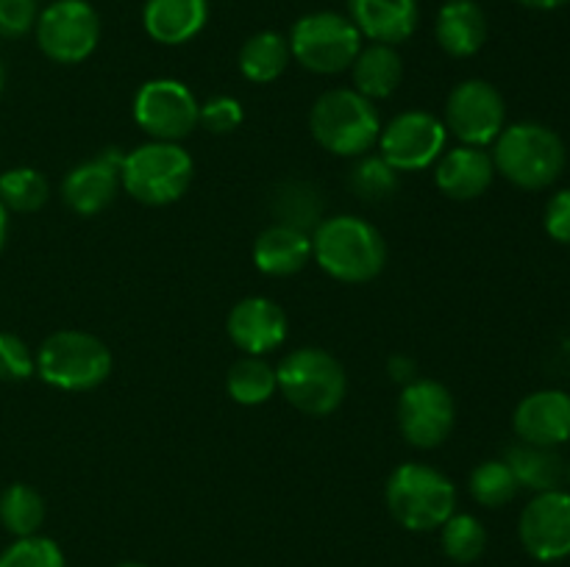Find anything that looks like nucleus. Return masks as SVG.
<instances>
[{"instance_id": "obj_1", "label": "nucleus", "mask_w": 570, "mask_h": 567, "mask_svg": "<svg viewBox=\"0 0 570 567\" xmlns=\"http://www.w3.org/2000/svg\"><path fill=\"white\" fill-rule=\"evenodd\" d=\"M309 237L312 259L340 284H367L387 265V242L382 231L362 217H323Z\"/></svg>"}, {"instance_id": "obj_2", "label": "nucleus", "mask_w": 570, "mask_h": 567, "mask_svg": "<svg viewBox=\"0 0 570 567\" xmlns=\"http://www.w3.org/2000/svg\"><path fill=\"white\" fill-rule=\"evenodd\" d=\"M493 165L512 187L540 192L549 189L566 170V142L543 122H512L493 142Z\"/></svg>"}, {"instance_id": "obj_3", "label": "nucleus", "mask_w": 570, "mask_h": 567, "mask_svg": "<svg viewBox=\"0 0 570 567\" xmlns=\"http://www.w3.org/2000/svg\"><path fill=\"white\" fill-rule=\"evenodd\" d=\"M309 131L323 150L345 159H360L371 153L382 133L373 100L356 92L354 87H337L323 92L312 103Z\"/></svg>"}, {"instance_id": "obj_4", "label": "nucleus", "mask_w": 570, "mask_h": 567, "mask_svg": "<svg viewBox=\"0 0 570 567\" xmlns=\"http://www.w3.org/2000/svg\"><path fill=\"white\" fill-rule=\"evenodd\" d=\"M384 500L406 531H434L456 511V487L438 467L404 461L390 472Z\"/></svg>"}, {"instance_id": "obj_5", "label": "nucleus", "mask_w": 570, "mask_h": 567, "mask_svg": "<svg viewBox=\"0 0 570 567\" xmlns=\"http://www.w3.org/2000/svg\"><path fill=\"white\" fill-rule=\"evenodd\" d=\"M195 178V161L181 142L139 145L131 153H122L120 181L122 189L137 203L167 206L184 198Z\"/></svg>"}, {"instance_id": "obj_6", "label": "nucleus", "mask_w": 570, "mask_h": 567, "mask_svg": "<svg viewBox=\"0 0 570 567\" xmlns=\"http://www.w3.org/2000/svg\"><path fill=\"white\" fill-rule=\"evenodd\" d=\"M278 392L298 411L326 417L340 409L348 392V376L337 356L323 348L289 350L276 367Z\"/></svg>"}, {"instance_id": "obj_7", "label": "nucleus", "mask_w": 570, "mask_h": 567, "mask_svg": "<svg viewBox=\"0 0 570 567\" xmlns=\"http://www.w3.org/2000/svg\"><path fill=\"white\" fill-rule=\"evenodd\" d=\"M37 372L61 392H92L109 378L111 350L87 331H56L39 345Z\"/></svg>"}, {"instance_id": "obj_8", "label": "nucleus", "mask_w": 570, "mask_h": 567, "mask_svg": "<svg viewBox=\"0 0 570 567\" xmlns=\"http://www.w3.org/2000/svg\"><path fill=\"white\" fill-rule=\"evenodd\" d=\"M289 53L304 70L315 76H340L351 70L362 50V33L348 14L340 11H312L289 28Z\"/></svg>"}, {"instance_id": "obj_9", "label": "nucleus", "mask_w": 570, "mask_h": 567, "mask_svg": "<svg viewBox=\"0 0 570 567\" xmlns=\"http://www.w3.org/2000/svg\"><path fill=\"white\" fill-rule=\"evenodd\" d=\"M37 44L56 64H81L98 50L100 17L87 0H53L33 22Z\"/></svg>"}, {"instance_id": "obj_10", "label": "nucleus", "mask_w": 570, "mask_h": 567, "mask_svg": "<svg viewBox=\"0 0 570 567\" xmlns=\"http://www.w3.org/2000/svg\"><path fill=\"white\" fill-rule=\"evenodd\" d=\"M399 431L412 448H440L451 437L456 422V404L449 387L434 378H412L395 406Z\"/></svg>"}, {"instance_id": "obj_11", "label": "nucleus", "mask_w": 570, "mask_h": 567, "mask_svg": "<svg viewBox=\"0 0 570 567\" xmlns=\"http://www.w3.org/2000/svg\"><path fill=\"white\" fill-rule=\"evenodd\" d=\"M449 128L438 115L426 109H410L395 115L379 133L382 159L399 172H421L438 165L445 153Z\"/></svg>"}, {"instance_id": "obj_12", "label": "nucleus", "mask_w": 570, "mask_h": 567, "mask_svg": "<svg viewBox=\"0 0 570 567\" xmlns=\"http://www.w3.org/2000/svg\"><path fill=\"white\" fill-rule=\"evenodd\" d=\"M200 103L187 83L176 78H150L134 94V120L159 142H181L198 128Z\"/></svg>"}, {"instance_id": "obj_13", "label": "nucleus", "mask_w": 570, "mask_h": 567, "mask_svg": "<svg viewBox=\"0 0 570 567\" xmlns=\"http://www.w3.org/2000/svg\"><path fill=\"white\" fill-rule=\"evenodd\" d=\"M443 122L460 145L488 148L507 128L504 94L484 78H468L449 92Z\"/></svg>"}, {"instance_id": "obj_14", "label": "nucleus", "mask_w": 570, "mask_h": 567, "mask_svg": "<svg viewBox=\"0 0 570 567\" xmlns=\"http://www.w3.org/2000/svg\"><path fill=\"white\" fill-rule=\"evenodd\" d=\"M518 537L523 550L538 561H560L570 556V493H538L521 511Z\"/></svg>"}, {"instance_id": "obj_15", "label": "nucleus", "mask_w": 570, "mask_h": 567, "mask_svg": "<svg viewBox=\"0 0 570 567\" xmlns=\"http://www.w3.org/2000/svg\"><path fill=\"white\" fill-rule=\"evenodd\" d=\"M226 331L234 348L243 350L245 356H265L282 348L287 339V315L276 300L250 295L232 306Z\"/></svg>"}, {"instance_id": "obj_16", "label": "nucleus", "mask_w": 570, "mask_h": 567, "mask_svg": "<svg viewBox=\"0 0 570 567\" xmlns=\"http://www.w3.org/2000/svg\"><path fill=\"white\" fill-rule=\"evenodd\" d=\"M120 165L122 153L111 148L109 153H100L72 167L61 181V198H65L67 209L81 217H95L106 206H111V200L122 189Z\"/></svg>"}, {"instance_id": "obj_17", "label": "nucleus", "mask_w": 570, "mask_h": 567, "mask_svg": "<svg viewBox=\"0 0 570 567\" xmlns=\"http://www.w3.org/2000/svg\"><path fill=\"white\" fill-rule=\"evenodd\" d=\"M521 442L557 448L570 439V395L562 389H538L515 406L512 415Z\"/></svg>"}, {"instance_id": "obj_18", "label": "nucleus", "mask_w": 570, "mask_h": 567, "mask_svg": "<svg viewBox=\"0 0 570 567\" xmlns=\"http://www.w3.org/2000/svg\"><path fill=\"white\" fill-rule=\"evenodd\" d=\"M493 178V156L473 145H456L445 150L434 165V183L451 200H476L479 195L488 192Z\"/></svg>"}, {"instance_id": "obj_19", "label": "nucleus", "mask_w": 570, "mask_h": 567, "mask_svg": "<svg viewBox=\"0 0 570 567\" xmlns=\"http://www.w3.org/2000/svg\"><path fill=\"white\" fill-rule=\"evenodd\" d=\"M348 17L362 39L399 48L417 31L421 3L417 0H348Z\"/></svg>"}, {"instance_id": "obj_20", "label": "nucleus", "mask_w": 570, "mask_h": 567, "mask_svg": "<svg viewBox=\"0 0 570 567\" xmlns=\"http://www.w3.org/2000/svg\"><path fill=\"white\" fill-rule=\"evenodd\" d=\"M209 0H145L142 28L154 42L178 48L204 31Z\"/></svg>"}, {"instance_id": "obj_21", "label": "nucleus", "mask_w": 570, "mask_h": 567, "mask_svg": "<svg viewBox=\"0 0 570 567\" xmlns=\"http://www.w3.org/2000/svg\"><path fill=\"white\" fill-rule=\"evenodd\" d=\"M438 44L454 59H471L488 42V14L476 0H445L434 22Z\"/></svg>"}, {"instance_id": "obj_22", "label": "nucleus", "mask_w": 570, "mask_h": 567, "mask_svg": "<svg viewBox=\"0 0 570 567\" xmlns=\"http://www.w3.org/2000/svg\"><path fill=\"white\" fill-rule=\"evenodd\" d=\"M312 259V237L293 226L273 222L256 237L254 242V265L256 270L271 278L295 276Z\"/></svg>"}, {"instance_id": "obj_23", "label": "nucleus", "mask_w": 570, "mask_h": 567, "mask_svg": "<svg viewBox=\"0 0 570 567\" xmlns=\"http://www.w3.org/2000/svg\"><path fill=\"white\" fill-rule=\"evenodd\" d=\"M504 461L512 470V476H515L518 487L532 489L534 495L562 489V481H566L568 461L562 459L557 448L521 442V439H518L515 445L507 448Z\"/></svg>"}, {"instance_id": "obj_24", "label": "nucleus", "mask_w": 570, "mask_h": 567, "mask_svg": "<svg viewBox=\"0 0 570 567\" xmlns=\"http://www.w3.org/2000/svg\"><path fill=\"white\" fill-rule=\"evenodd\" d=\"M401 78H404V61H401V53L393 44H362L354 64H351L354 89L365 94L367 100L390 98L401 87Z\"/></svg>"}, {"instance_id": "obj_25", "label": "nucleus", "mask_w": 570, "mask_h": 567, "mask_svg": "<svg viewBox=\"0 0 570 567\" xmlns=\"http://www.w3.org/2000/svg\"><path fill=\"white\" fill-rule=\"evenodd\" d=\"M289 61H293L289 42L287 37L278 31L254 33V37L245 39L237 56L239 72H243L250 83H273L276 78L284 76Z\"/></svg>"}, {"instance_id": "obj_26", "label": "nucleus", "mask_w": 570, "mask_h": 567, "mask_svg": "<svg viewBox=\"0 0 570 567\" xmlns=\"http://www.w3.org/2000/svg\"><path fill=\"white\" fill-rule=\"evenodd\" d=\"M271 211L282 226H293L309 233L323 220V198L312 183L287 181L273 192Z\"/></svg>"}, {"instance_id": "obj_27", "label": "nucleus", "mask_w": 570, "mask_h": 567, "mask_svg": "<svg viewBox=\"0 0 570 567\" xmlns=\"http://www.w3.org/2000/svg\"><path fill=\"white\" fill-rule=\"evenodd\" d=\"M226 389L239 406L267 404L278 392L276 367L267 365L262 356H243L228 367Z\"/></svg>"}, {"instance_id": "obj_28", "label": "nucleus", "mask_w": 570, "mask_h": 567, "mask_svg": "<svg viewBox=\"0 0 570 567\" xmlns=\"http://www.w3.org/2000/svg\"><path fill=\"white\" fill-rule=\"evenodd\" d=\"M0 523L14 537L39 534L45 523V498L28 484H9L0 493Z\"/></svg>"}, {"instance_id": "obj_29", "label": "nucleus", "mask_w": 570, "mask_h": 567, "mask_svg": "<svg viewBox=\"0 0 570 567\" xmlns=\"http://www.w3.org/2000/svg\"><path fill=\"white\" fill-rule=\"evenodd\" d=\"M50 198V187L45 176L33 167H11L0 176V203L17 215L39 211Z\"/></svg>"}, {"instance_id": "obj_30", "label": "nucleus", "mask_w": 570, "mask_h": 567, "mask_svg": "<svg viewBox=\"0 0 570 567\" xmlns=\"http://www.w3.org/2000/svg\"><path fill=\"white\" fill-rule=\"evenodd\" d=\"M440 543H443L445 556L456 565H471L488 548V531L482 520L465 511H454L449 520L440 526Z\"/></svg>"}, {"instance_id": "obj_31", "label": "nucleus", "mask_w": 570, "mask_h": 567, "mask_svg": "<svg viewBox=\"0 0 570 567\" xmlns=\"http://www.w3.org/2000/svg\"><path fill=\"white\" fill-rule=\"evenodd\" d=\"M468 489H471V498L479 506L501 509V506H507L515 498L521 487H518L515 476H512L504 459H488L473 467L471 478H468Z\"/></svg>"}, {"instance_id": "obj_32", "label": "nucleus", "mask_w": 570, "mask_h": 567, "mask_svg": "<svg viewBox=\"0 0 570 567\" xmlns=\"http://www.w3.org/2000/svg\"><path fill=\"white\" fill-rule=\"evenodd\" d=\"M348 183L356 198L379 203V200H387L390 195H395V189H399V170H393L382 156L365 153L356 159Z\"/></svg>"}, {"instance_id": "obj_33", "label": "nucleus", "mask_w": 570, "mask_h": 567, "mask_svg": "<svg viewBox=\"0 0 570 567\" xmlns=\"http://www.w3.org/2000/svg\"><path fill=\"white\" fill-rule=\"evenodd\" d=\"M0 567H65V554L50 537L31 534V537H17L0 554Z\"/></svg>"}, {"instance_id": "obj_34", "label": "nucleus", "mask_w": 570, "mask_h": 567, "mask_svg": "<svg viewBox=\"0 0 570 567\" xmlns=\"http://www.w3.org/2000/svg\"><path fill=\"white\" fill-rule=\"evenodd\" d=\"M37 372V354L17 334L0 331V381H28Z\"/></svg>"}, {"instance_id": "obj_35", "label": "nucleus", "mask_w": 570, "mask_h": 567, "mask_svg": "<svg viewBox=\"0 0 570 567\" xmlns=\"http://www.w3.org/2000/svg\"><path fill=\"white\" fill-rule=\"evenodd\" d=\"M243 117V103L237 98H232V94H215L206 103H200L198 126H204L212 133H232L234 128H239Z\"/></svg>"}, {"instance_id": "obj_36", "label": "nucleus", "mask_w": 570, "mask_h": 567, "mask_svg": "<svg viewBox=\"0 0 570 567\" xmlns=\"http://www.w3.org/2000/svg\"><path fill=\"white\" fill-rule=\"evenodd\" d=\"M37 17V0H0V33L3 37H22L31 31Z\"/></svg>"}, {"instance_id": "obj_37", "label": "nucleus", "mask_w": 570, "mask_h": 567, "mask_svg": "<svg viewBox=\"0 0 570 567\" xmlns=\"http://www.w3.org/2000/svg\"><path fill=\"white\" fill-rule=\"evenodd\" d=\"M543 226L551 239L570 245V187L551 195V200L546 203Z\"/></svg>"}, {"instance_id": "obj_38", "label": "nucleus", "mask_w": 570, "mask_h": 567, "mask_svg": "<svg viewBox=\"0 0 570 567\" xmlns=\"http://www.w3.org/2000/svg\"><path fill=\"white\" fill-rule=\"evenodd\" d=\"M521 6H527V9H534V11H554L560 9V6L570 3V0H518Z\"/></svg>"}, {"instance_id": "obj_39", "label": "nucleus", "mask_w": 570, "mask_h": 567, "mask_svg": "<svg viewBox=\"0 0 570 567\" xmlns=\"http://www.w3.org/2000/svg\"><path fill=\"white\" fill-rule=\"evenodd\" d=\"M6 237H9V209L0 203V250H3Z\"/></svg>"}, {"instance_id": "obj_40", "label": "nucleus", "mask_w": 570, "mask_h": 567, "mask_svg": "<svg viewBox=\"0 0 570 567\" xmlns=\"http://www.w3.org/2000/svg\"><path fill=\"white\" fill-rule=\"evenodd\" d=\"M115 567H148V565H142V561H120V565Z\"/></svg>"}, {"instance_id": "obj_41", "label": "nucleus", "mask_w": 570, "mask_h": 567, "mask_svg": "<svg viewBox=\"0 0 570 567\" xmlns=\"http://www.w3.org/2000/svg\"><path fill=\"white\" fill-rule=\"evenodd\" d=\"M3 83H6V70L3 64H0V92H3Z\"/></svg>"}, {"instance_id": "obj_42", "label": "nucleus", "mask_w": 570, "mask_h": 567, "mask_svg": "<svg viewBox=\"0 0 570 567\" xmlns=\"http://www.w3.org/2000/svg\"><path fill=\"white\" fill-rule=\"evenodd\" d=\"M566 481H568V487H570V461H568V467H566Z\"/></svg>"}]
</instances>
